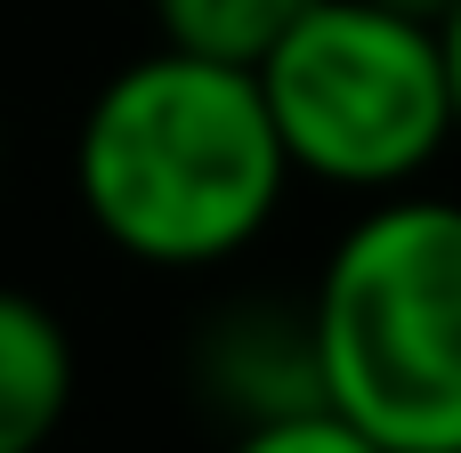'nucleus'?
<instances>
[{"label": "nucleus", "instance_id": "nucleus-1", "mask_svg": "<svg viewBox=\"0 0 461 453\" xmlns=\"http://www.w3.org/2000/svg\"><path fill=\"white\" fill-rule=\"evenodd\" d=\"M73 195L122 259L186 276L243 259L276 227L292 162L243 65L146 49L89 97L73 130Z\"/></svg>", "mask_w": 461, "mask_h": 453}, {"label": "nucleus", "instance_id": "nucleus-2", "mask_svg": "<svg viewBox=\"0 0 461 453\" xmlns=\"http://www.w3.org/2000/svg\"><path fill=\"white\" fill-rule=\"evenodd\" d=\"M316 381L389 453H461V203L373 195L308 292Z\"/></svg>", "mask_w": 461, "mask_h": 453}, {"label": "nucleus", "instance_id": "nucleus-3", "mask_svg": "<svg viewBox=\"0 0 461 453\" xmlns=\"http://www.w3.org/2000/svg\"><path fill=\"white\" fill-rule=\"evenodd\" d=\"M292 178L340 195H405L454 146L438 32L373 0H308L251 65Z\"/></svg>", "mask_w": 461, "mask_h": 453}, {"label": "nucleus", "instance_id": "nucleus-4", "mask_svg": "<svg viewBox=\"0 0 461 453\" xmlns=\"http://www.w3.org/2000/svg\"><path fill=\"white\" fill-rule=\"evenodd\" d=\"M194 381L235 421H276V413L324 405L308 300L300 308L292 300H235V308H219L203 324V340H194Z\"/></svg>", "mask_w": 461, "mask_h": 453}, {"label": "nucleus", "instance_id": "nucleus-5", "mask_svg": "<svg viewBox=\"0 0 461 453\" xmlns=\"http://www.w3.org/2000/svg\"><path fill=\"white\" fill-rule=\"evenodd\" d=\"M73 405V340L49 300L0 284V453H41Z\"/></svg>", "mask_w": 461, "mask_h": 453}, {"label": "nucleus", "instance_id": "nucleus-6", "mask_svg": "<svg viewBox=\"0 0 461 453\" xmlns=\"http://www.w3.org/2000/svg\"><path fill=\"white\" fill-rule=\"evenodd\" d=\"M146 8H154L162 49H186V57H211V65H243L251 73L292 32V16L308 0H146Z\"/></svg>", "mask_w": 461, "mask_h": 453}, {"label": "nucleus", "instance_id": "nucleus-7", "mask_svg": "<svg viewBox=\"0 0 461 453\" xmlns=\"http://www.w3.org/2000/svg\"><path fill=\"white\" fill-rule=\"evenodd\" d=\"M227 453H389V446H373L332 405H300V413H276V421H243Z\"/></svg>", "mask_w": 461, "mask_h": 453}, {"label": "nucleus", "instance_id": "nucleus-8", "mask_svg": "<svg viewBox=\"0 0 461 453\" xmlns=\"http://www.w3.org/2000/svg\"><path fill=\"white\" fill-rule=\"evenodd\" d=\"M438 32V73H446V113H454V138H461V0L429 24Z\"/></svg>", "mask_w": 461, "mask_h": 453}, {"label": "nucleus", "instance_id": "nucleus-9", "mask_svg": "<svg viewBox=\"0 0 461 453\" xmlns=\"http://www.w3.org/2000/svg\"><path fill=\"white\" fill-rule=\"evenodd\" d=\"M373 8H389V16H413V24H438L454 0H373Z\"/></svg>", "mask_w": 461, "mask_h": 453}]
</instances>
